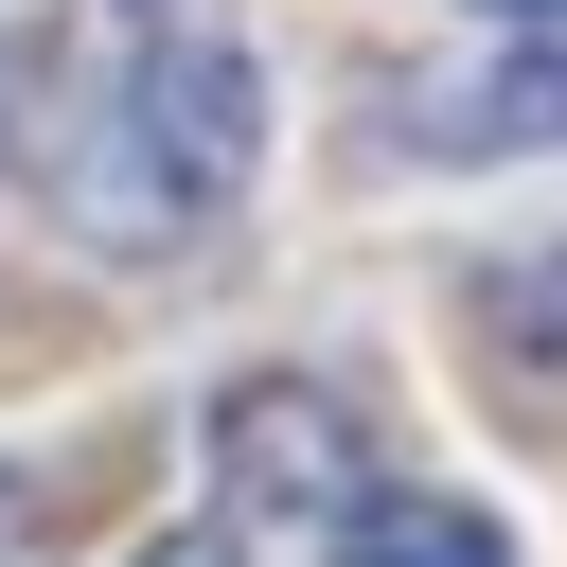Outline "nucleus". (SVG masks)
<instances>
[{
    "mask_svg": "<svg viewBox=\"0 0 567 567\" xmlns=\"http://www.w3.org/2000/svg\"><path fill=\"white\" fill-rule=\"evenodd\" d=\"M266 177V71L230 0H124V89L71 142V230L89 248H177Z\"/></svg>",
    "mask_w": 567,
    "mask_h": 567,
    "instance_id": "1",
    "label": "nucleus"
},
{
    "mask_svg": "<svg viewBox=\"0 0 567 567\" xmlns=\"http://www.w3.org/2000/svg\"><path fill=\"white\" fill-rule=\"evenodd\" d=\"M195 461H213V532H337V514H354V408L301 390V372L213 390Z\"/></svg>",
    "mask_w": 567,
    "mask_h": 567,
    "instance_id": "2",
    "label": "nucleus"
},
{
    "mask_svg": "<svg viewBox=\"0 0 567 567\" xmlns=\"http://www.w3.org/2000/svg\"><path fill=\"white\" fill-rule=\"evenodd\" d=\"M390 124H408V159H549V142H567V53L478 35V53L408 71V89H390Z\"/></svg>",
    "mask_w": 567,
    "mask_h": 567,
    "instance_id": "3",
    "label": "nucleus"
},
{
    "mask_svg": "<svg viewBox=\"0 0 567 567\" xmlns=\"http://www.w3.org/2000/svg\"><path fill=\"white\" fill-rule=\"evenodd\" d=\"M319 567H514V549H496V514H461V496H354V514L319 532Z\"/></svg>",
    "mask_w": 567,
    "mask_h": 567,
    "instance_id": "4",
    "label": "nucleus"
},
{
    "mask_svg": "<svg viewBox=\"0 0 567 567\" xmlns=\"http://www.w3.org/2000/svg\"><path fill=\"white\" fill-rule=\"evenodd\" d=\"M478 354H496L514 390H549V408H567V248H532V266H496V284H478Z\"/></svg>",
    "mask_w": 567,
    "mask_h": 567,
    "instance_id": "5",
    "label": "nucleus"
},
{
    "mask_svg": "<svg viewBox=\"0 0 567 567\" xmlns=\"http://www.w3.org/2000/svg\"><path fill=\"white\" fill-rule=\"evenodd\" d=\"M478 35H514V53H567V0H461Z\"/></svg>",
    "mask_w": 567,
    "mask_h": 567,
    "instance_id": "6",
    "label": "nucleus"
},
{
    "mask_svg": "<svg viewBox=\"0 0 567 567\" xmlns=\"http://www.w3.org/2000/svg\"><path fill=\"white\" fill-rule=\"evenodd\" d=\"M0 567H35V478L0 461Z\"/></svg>",
    "mask_w": 567,
    "mask_h": 567,
    "instance_id": "7",
    "label": "nucleus"
},
{
    "mask_svg": "<svg viewBox=\"0 0 567 567\" xmlns=\"http://www.w3.org/2000/svg\"><path fill=\"white\" fill-rule=\"evenodd\" d=\"M142 567H230V532H159V549H142Z\"/></svg>",
    "mask_w": 567,
    "mask_h": 567,
    "instance_id": "8",
    "label": "nucleus"
},
{
    "mask_svg": "<svg viewBox=\"0 0 567 567\" xmlns=\"http://www.w3.org/2000/svg\"><path fill=\"white\" fill-rule=\"evenodd\" d=\"M0 124H18V53H0Z\"/></svg>",
    "mask_w": 567,
    "mask_h": 567,
    "instance_id": "9",
    "label": "nucleus"
}]
</instances>
